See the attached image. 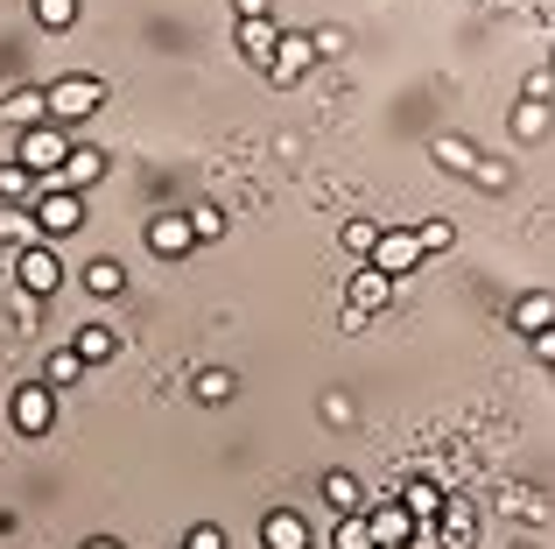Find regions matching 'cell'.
Returning <instances> with one entry per match:
<instances>
[{"instance_id":"6da1fadb","label":"cell","mask_w":555,"mask_h":549,"mask_svg":"<svg viewBox=\"0 0 555 549\" xmlns=\"http://www.w3.org/2000/svg\"><path fill=\"white\" fill-rule=\"evenodd\" d=\"M42 99H50V120H56V127L92 120V113L106 106V78H92V71H70V78L42 85Z\"/></svg>"},{"instance_id":"7a4b0ae2","label":"cell","mask_w":555,"mask_h":549,"mask_svg":"<svg viewBox=\"0 0 555 549\" xmlns=\"http://www.w3.org/2000/svg\"><path fill=\"white\" fill-rule=\"evenodd\" d=\"M28 219H36V233L56 247V240H70V233L85 226V197H78V191H56V183H36V205H28Z\"/></svg>"},{"instance_id":"3957f363","label":"cell","mask_w":555,"mask_h":549,"mask_svg":"<svg viewBox=\"0 0 555 549\" xmlns=\"http://www.w3.org/2000/svg\"><path fill=\"white\" fill-rule=\"evenodd\" d=\"M8 274H14V289H22V296H36V303L64 289V261H56V247H50V240H36V247L8 254Z\"/></svg>"},{"instance_id":"277c9868","label":"cell","mask_w":555,"mask_h":549,"mask_svg":"<svg viewBox=\"0 0 555 549\" xmlns=\"http://www.w3.org/2000/svg\"><path fill=\"white\" fill-rule=\"evenodd\" d=\"M64 155H70V135L56 120H42V127H22V149H14V163L28 169V177H56V169H64Z\"/></svg>"},{"instance_id":"5b68a950","label":"cell","mask_w":555,"mask_h":549,"mask_svg":"<svg viewBox=\"0 0 555 549\" xmlns=\"http://www.w3.org/2000/svg\"><path fill=\"white\" fill-rule=\"evenodd\" d=\"M8 409H14V430H22V437H50V430H56V387L22 381Z\"/></svg>"},{"instance_id":"8992f818","label":"cell","mask_w":555,"mask_h":549,"mask_svg":"<svg viewBox=\"0 0 555 549\" xmlns=\"http://www.w3.org/2000/svg\"><path fill=\"white\" fill-rule=\"evenodd\" d=\"M366 268H379L393 282V274H408V268H422V240H415V226H401V233H379L373 240V254H366Z\"/></svg>"},{"instance_id":"52a82bcc","label":"cell","mask_w":555,"mask_h":549,"mask_svg":"<svg viewBox=\"0 0 555 549\" xmlns=\"http://www.w3.org/2000/svg\"><path fill=\"white\" fill-rule=\"evenodd\" d=\"M366 536H373V549H408L415 542V514L401 500H379V508H366Z\"/></svg>"},{"instance_id":"ba28073f","label":"cell","mask_w":555,"mask_h":549,"mask_svg":"<svg viewBox=\"0 0 555 549\" xmlns=\"http://www.w3.org/2000/svg\"><path fill=\"white\" fill-rule=\"evenodd\" d=\"M106 177V149H78V141H70V155H64V169H56V177H42V183H56V191H92V183Z\"/></svg>"},{"instance_id":"9c48e42d","label":"cell","mask_w":555,"mask_h":549,"mask_svg":"<svg viewBox=\"0 0 555 549\" xmlns=\"http://www.w3.org/2000/svg\"><path fill=\"white\" fill-rule=\"evenodd\" d=\"M436 542H443V549H472L478 542V508L464 494L443 500V514H436Z\"/></svg>"},{"instance_id":"30bf717a","label":"cell","mask_w":555,"mask_h":549,"mask_svg":"<svg viewBox=\"0 0 555 549\" xmlns=\"http://www.w3.org/2000/svg\"><path fill=\"white\" fill-rule=\"evenodd\" d=\"M387 296H393V282H387L379 268H366V261H359V268H352V310H345V324H366V317H373Z\"/></svg>"},{"instance_id":"8fae6325","label":"cell","mask_w":555,"mask_h":549,"mask_svg":"<svg viewBox=\"0 0 555 549\" xmlns=\"http://www.w3.org/2000/svg\"><path fill=\"white\" fill-rule=\"evenodd\" d=\"M149 247L169 254V261L190 254V247H197V240H190V219H183V212H155V219H149Z\"/></svg>"},{"instance_id":"7c38bea8","label":"cell","mask_w":555,"mask_h":549,"mask_svg":"<svg viewBox=\"0 0 555 549\" xmlns=\"http://www.w3.org/2000/svg\"><path fill=\"white\" fill-rule=\"evenodd\" d=\"M260 542L268 549H310V522H302L296 508H274L268 522H260Z\"/></svg>"},{"instance_id":"4fadbf2b","label":"cell","mask_w":555,"mask_h":549,"mask_svg":"<svg viewBox=\"0 0 555 549\" xmlns=\"http://www.w3.org/2000/svg\"><path fill=\"white\" fill-rule=\"evenodd\" d=\"M70 353H78L85 367H99V359H113V353H120V331H113L106 317H92V324H78V339H70Z\"/></svg>"},{"instance_id":"5bb4252c","label":"cell","mask_w":555,"mask_h":549,"mask_svg":"<svg viewBox=\"0 0 555 549\" xmlns=\"http://www.w3.org/2000/svg\"><path fill=\"white\" fill-rule=\"evenodd\" d=\"M317 64V50H310V36H282L274 42V64H268V78H282V85H296L302 71Z\"/></svg>"},{"instance_id":"9a60e30c","label":"cell","mask_w":555,"mask_h":549,"mask_svg":"<svg viewBox=\"0 0 555 549\" xmlns=\"http://www.w3.org/2000/svg\"><path fill=\"white\" fill-rule=\"evenodd\" d=\"M274 42H282V28H274V22H268V14H246V22H240V50H246V56H254V64H260V71H268V64H274Z\"/></svg>"},{"instance_id":"2e32d148","label":"cell","mask_w":555,"mask_h":549,"mask_svg":"<svg viewBox=\"0 0 555 549\" xmlns=\"http://www.w3.org/2000/svg\"><path fill=\"white\" fill-rule=\"evenodd\" d=\"M548 324H555V296H548V289H528V296L514 303V331H528V339H542Z\"/></svg>"},{"instance_id":"e0dca14e","label":"cell","mask_w":555,"mask_h":549,"mask_svg":"<svg viewBox=\"0 0 555 549\" xmlns=\"http://www.w3.org/2000/svg\"><path fill=\"white\" fill-rule=\"evenodd\" d=\"M436 169H450V177H472L478 169V141H464V135H436Z\"/></svg>"},{"instance_id":"ac0fdd59","label":"cell","mask_w":555,"mask_h":549,"mask_svg":"<svg viewBox=\"0 0 555 549\" xmlns=\"http://www.w3.org/2000/svg\"><path fill=\"white\" fill-rule=\"evenodd\" d=\"M317 494H324V508H338V514H366V494H359L352 472H324V486H317Z\"/></svg>"},{"instance_id":"d6986e66","label":"cell","mask_w":555,"mask_h":549,"mask_svg":"<svg viewBox=\"0 0 555 549\" xmlns=\"http://www.w3.org/2000/svg\"><path fill=\"white\" fill-rule=\"evenodd\" d=\"M393 500H401V508L415 514V522H429V514H443V500H450V494H443L436 480H408V486H401Z\"/></svg>"},{"instance_id":"ffe728a7","label":"cell","mask_w":555,"mask_h":549,"mask_svg":"<svg viewBox=\"0 0 555 549\" xmlns=\"http://www.w3.org/2000/svg\"><path fill=\"white\" fill-rule=\"evenodd\" d=\"M36 219H28V205H8V212H0V247H8V254H22V247H36Z\"/></svg>"},{"instance_id":"44dd1931","label":"cell","mask_w":555,"mask_h":549,"mask_svg":"<svg viewBox=\"0 0 555 549\" xmlns=\"http://www.w3.org/2000/svg\"><path fill=\"white\" fill-rule=\"evenodd\" d=\"M0 113H8L14 127H42V120H50V99H42V85H36V92H8Z\"/></svg>"},{"instance_id":"7402d4cb","label":"cell","mask_w":555,"mask_h":549,"mask_svg":"<svg viewBox=\"0 0 555 549\" xmlns=\"http://www.w3.org/2000/svg\"><path fill=\"white\" fill-rule=\"evenodd\" d=\"M78 282L92 289L99 303H106V296H120V289H127V268H120V261H85V274H78Z\"/></svg>"},{"instance_id":"603a6c76","label":"cell","mask_w":555,"mask_h":549,"mask_svg":"<svg viewBox=\"0 0 555 549\" xmlns=\"http://www.w3.org/2000/svg\"><path fill=\"white\" fill-rule=\"evenodd\" d=\"M0 205H36V177H28L14 155L0 163Z\"/></svg>"},{"instance_id":"cb8c5ba5","label":"cell","mask_w":555,"mask_h":549,"mask_svg":"<svg viewBox=\"0 0 555 549\" xmlns=\"http://www.w3.org/2000/svg\"><path fill=\"white\" fill-rule=\"evenodd\" d=\"M78 373H85V359L70 353V345H56V353L42 359V387H70V381H78Z\"/></svg>"},{"instance_id":"d4e9b609","label":"cell","mask_w":555,"mask_h":549,"mask_svg":"<svg viewBox=\"0 0 555 549\" xmlns=\"http://www.w3.org/2000/svg\"><path fill=\"white\" fill-rule=\"evenodd\" d=\"M28 14H36V28H50V36H56V28L78 22V0H28Z\"/></svg>"},{"instance_id":"484cf974","label":"cell","mask_w":555,"mask_h":549,"mask_svg":"<svg viewBox=\"0 0 555 549\" xmlns=\"http://www.w3.org/2000/svg\"><path fill=\"white\" fill-rule=\"evenodd\" d=\"M542 135H548V106L520 99V106H514V141H542Z\"/></svg>"},{"instance_id":"4316f807","label":"cell","mask_w":555,"mask_h":549,"mask_svg":"<svg viewBox=\"0 0 555 549\" xmlns=\"http://www.w3.org/2000/svg\"><path fill=\"white\" fill-rule=\"evenodd\" d=\"M324 549H373L366 514H338V528H331V542H324Z\"/></svg>"},{"instance_id":"83f0119b","label":"cell","mask_w":555,"mask_h":549,"mask_svg":"<svg viewBox=\"0 0 555 549\" xmlns=\"http://www.w3.org/2000/svg\"><path fill=\"white\" fill-rule=\"evenodd\" d=\"M183 219H190V240H218L225 233V212L218 205H183Z\"/></svg>"},{"instance_id":"f1b7e54d","label":"cell","mask_w":555,"mask_h":549,"mask_svg":"<svg viewBox=\"0 0 555 549\" xmlns=\"http://www.w3.org/2000/svg\"><path fill=\"white\" fill-rule=\"evenodd\" d=\"M478 191H506V183H514V163H506V155H478Z\"/></svg>"},{"instance_id":"f546056e","label":"cell","mask_w":555,"mask_h":549,"mask_svg":"<svg viewBox=\"0 0 555 549\" xmlns=\"http://www.w3.org/2000/svg\"><path fill=\"white\" fill-rule=\"evenodd\" d=\"M373 240H379V226H373V219H345V254H352V261H366Z\"/></svg>"},{"instance_id":"4dcf8cb0","label":"cell","mask_w":555,"mask_h":549,"mask_svg":"<svg viewBox=\"0 0 555 549\" xmlns=\"http://www.w3.org/2000/svg\"><path fill=\"white\" fill-rule=\"evenodd\" d=\"M197 401H211V409H218V401H232V373L225 367H204L197 373Z\"/></svg>"},{"instance_id":"1f68e13d","label":"cell","mask_w":555,"mask_h":549,"mask_svg":"<svg viewBox=\"0 0 555 549\" xmlns=\"http://www.w3.org/2000/svg\"><path fill=\"white\" fill-rule=\"evenodd\" d=\"M415 240H422V254H443L450 240H457V226H450V219H422V226H415Z\"/></svg>"},{"instance_id":"d6a6232c","label":"cell","mask_w":555,"mask_h":549,"mask_svg":"<svg viewBox=\"0 0 555 549\" xmlns=\"http://www.w3.org/2000/svg\"><path fill=\"white\" fill-rule=\"evenodd\" d=\"M500 508H506V514H528V522H542V514H548V500H542V494H520V486H506V494H500Z\"/></svg>"},{"instance_id":"836d02e7","label":"cell","mask_w":555,"mask_h":549,"mask_svg":"<svg viewBox=\"0 0 555 549\" xmlns=\"http://www.w3.org/2000/svg\"><path fill=\"white\" fill-rule=\"evenodd\" d=\"M520 99L548 106V99H555V71H528V78H520Z\"/></svg>"},{"instance_id":"e575fe53","label":"cell","mask_w":555,"mask_h":549,"mask_svg":"<svg viewBox=\"0 0 555 549\" xmlns=\"http://www.w3.org/2000/svg\"><path fill=\"white\" fill-rule=\"evenodd\" d=\"M177 549H225V528H218V522H197Z\"/></svg>"},{"instance_id":"d590c367","label":"cell","mask_w":555,"mask_h":549,"mask_svg":"<svg viewBox=\"0 0 555 549\" xmlns=\"http://www.w3.org/2000/svg\"><path fill=\"white\" fill-rule=\"evenodd\" d=\"M310 50L317 56H345V28H310Z\"/></svg>"},{"instance_id":"8d00e7d4","label":"cell","mask_w":555,"mask_h":549,"mask_svg":"<svg viewBox=\"0 0 555 549\" xmlns=\"http://www.w3.org/2000/svg\"><path fill=\"white\" fill-rule=\"evenodd\" d=\"M534 359H542V367H555V324L542 331V339H534Z\"/></svg>"},{"instance_id":"74e56055","label":"cell","mask_w":555,"mask_h":549,"mask_svg":"<svg viewBox=\"0 0 555 549\" xmlns=\"http://www.w3.org/2000/svg\"><path fill=\"white\" fill-rule=\"evenodd\" d=\"M78 549H127V542H120V536H85Z\"/></svg>"},{"instance_id":"f35d334b","label":"cell","mask_w":555,"mask_h":549,"mask_svg":"<svg viewBox=\"0 0 555 549\" xmlns=\"http://www.w3.org/2000/svg\"><path fill=\"white\" fill-rule=\"evenodd\" d=\"M232 8H240V22H246V14H268V0H232Z\"/></svg>"},{"instance_id":"ab89813d","label":"cell","mask_w":555,"mask_h":549,"mask_svg":"<svg viewBox=\"0 0 555 549\" xmlns=\"http://www.w3.org/2000/svg\"><path fill=\"white\" fill-rule=\"evenodd\" d=\"M548 71H555V50H548Z\"/></svg>"},{"instance_id":"60d3db41","label":"cell","mask_w":555,"mask_h":549,"mask_svg":"<svg viewBox=\"0 0 555 549\" xmlns=\"http://www.w3.org/2000/svg\"><path fill=\"white\" fill-rule=\"evenodd\" d=\"M514 549H528V542H514Z\"/></svg>"},{"instance_id":"b9f144b4","label":"cell","mask_w":555,"mask_h":549,"mask_svg":"<svg viewBox=\"0 0 555 549\" xmlns=\"http://www.w3.org/2000/svg\"><path fill=\"white\" fill-rule=\"evenodd\" d=\"M310 549H324V542H310Z\"/></svg>"}]
</instances>
